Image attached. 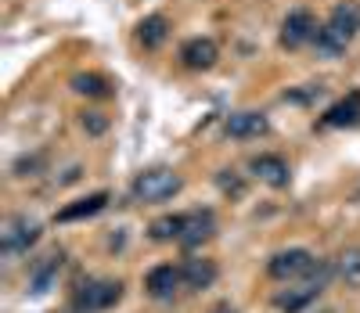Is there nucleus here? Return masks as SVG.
<instances>
[{
	"label": "nucleus",
	"instance_id": "obj_17",
	"mask_svg": "<svg viewBox=\"0 0 360 313\" xmlns=\"http://www.w3.org/2000/svg\"><path fill=\"white\" fill-rule=\"evenodd\" d=\"M169 40V18L166 15H144L141 22H137V44L144 47V51H159L162 44Z\"/></svg>",
	"mask_w": 360,
	"mask_h": 313
},
{
	"label": "nucleus",
	"instance_id": "obj_13",
	"mask_svg": "<svg viewBox=\"0 0 360 313\" xmlns=\"http://www.w3.org/2000/svg\"><path fill=\"white\" fill-rule=\"evenodd\" d=\"M108 202H112L108 191H90V195H83V198H76V202H69V205L58 209V212H54V224H79V220H90V216L105 212Z\"/></svg>",
	"mask_w": 360,
	"mask_h": 313
},
{
	"label": "nucleus",
	"instance_id": "obj_22",
	"mask_svg": "<svg viewBox=\"0 0 360 313\" xmlns=\"http://www.w3.org/2000/svg\"><path fill=\"white\" fill-rule=\"evenodd\" d=\"M79 127H83L90 137H101V134H108L112 119H108L105 112H83V115H79Z\"/></svg>",
	"mask_w": 360,
	"mask_h": 313
},
{
	"label": "nucleus",
	"instance_id": "obj_18",
	"mask_svg": "<svg viewBox=\"0 0 360 313\" xmlns=\"http://www.w3.org/2000/svg\"><path fill=\"white\" fill-rule=\"evenodd\" d=\"M335 277L342 281L346 288L360 292V245H349V248H342V253H339V260H335Z\"/></svg>",
	"mask_w": 360,
	"mask_h": 313
},
{
	"label": "nucleus",
	"instance_id": "obj_14",
	"mask_svg": "<svg viewBox=\"0 0 360 313\" xmlns=\"http://www.w3.org/2000/svg\"><path fill=\"white\" fill-rule=\"evenodd\" d=\"M356 122H360V90H349L342 101L328 105L321 115L324 130H342V127H356Z\"/></svg>",
	"mask_w": 360,
	"mask_h": 313
},
{
	"label": "nucleus",
	"instance_id": "obj_8",
	"mask_svg": "<svg viewBox=\"0 0 360 313\" xmlns=\"http://www.w3.org/2000/svg\"><path fill=\"white\" fill-rule=\"evenodd\" d=\"M317 18H314V11H307V8H295V11H288L285 15V22H281V47L285 51H299V47H307V44H314L317 40Z\"/></svg>",
	"mask_w": 360,
	"mask_h": 313
},
{
	"label": "nucleus",
	"instance_id": "obj_19",
	"mask_svg": "<svg viewBox=\"0 0 360 313\" xmlns=\"http://www.w3.org/2000/svg\"><path fill=\"white\" fill-rule=\"evenodd\" d=\"M69 87L76 90V94H83V98H112V83L101 76V72H76L72 79H69Z\"/></svg>",
	"mask_w": 360,
	"mask_h": 313
},
{
	"label": "nucleus",
	"instance_id": "obj_4",
	"mask_svg": "<svg viewBox=\"0 0 360 313\" xmlns=\"http://www.w3.org/2000/svg\"><path fill=\"white\" fill-rule=\"evenodd\" d=\"M184 191V177L169 166H152V170H141L130 180V198L141 205H162L169 198H176Z\"/></svg>",
	"mask_w": 360,
	"mask_h": 313
},
{
	"label": "nucleus",
	"instance_id": "obj_6",
	"mask_svg": "<svg viewBox=\"0 0 360 313\" xmlns=\"http://www.w3.org/2000/svg\"><path fill=\"white\" fill-rule=\"evenodd\" d=\"M40 238H44V224L33 220V216H25V212H15V216L4 220V231H0V253H4L8 260L25 256Z\"/></svg>",
	"mask_w": 360,
	"mask_h": 313
},
{
	"label": "nucleus",
	"instance_id": "obj_5",
	"mask_svg": "<svg viewBox=\"0 0 360 313\" xmlns=\"http://www.w3.org/2000/svg\"><path fill=\"white\" fill-rule=\"evenodd\" d=\"M317 263H321L317 253H310L307 245H288V248H278V253L266 260V277L278 281V285H288V281L307 277Z\"/></svg>",
	"mask_w": 360,
	"mask_h": 313
},
{
	"label": "nucleus",
	"instance_id": "obj_12",
	"mask_svg": "<svg viewBox=\"0 0 360 313\" xmlns=\"http://www.w3.org/2000/svg\"><path fill=\"white\" fill-rule=\"evenodd\" d=\"M217 58H220V47L213 37H191L180 44V65L191 72H209L217 65Z\"/></svg>",
	"mask_w": 360,
	"mask_h": 313
},
{
	"label": "nucleus",
	"instance_id": "obj_2",
	"mask_svg": "<svg viewBox=\"0 0 360 313\" xmlns=\"http://www.w3.org/2000/svg\"><path fill=\"white\" fill-rule=\"evenodd\" d=\"M332 277H335V260H332V263L321 260L307 277L288 281L285 288H278L274 295H270V306H274L278 313H303V309H310V306L324 295V288L332 285Z\"/></svg>",
	"mask_w": 360,
	"mask_h": 313
},
{
	"label": "nucleus",
	"instance_id": "obj_10",
	"mask_svg": "<svg viewBox=\"0 0 360 313\" xmlns=\"http://www.w3.org/2000/svg\"><path fill=\"white\" fill-rule=\"evenodd\" d=\"M249 173H252L259 184L274 187V191H285V187L292 184V166H288V159H285V155H274V151L256 155V159L249 162Z\"/></svg>",
	"mask_w": 360,
	"mask_h": 313
},
{
	"label": "nucleus",
	"instance_id": "obj_16",
	"mask_svg": "<svg viewBox=\"0 0 360 313\" xmlns=\"http://www.w3.org/2000/svg\"><path fill=\"white\" fill-rule=\"evenodd\" d=\"M180 270H184V288H191V292L213 288L217 277H220V267L213 260H205V256H188L184 263H180Z\"/></svg>",
	"mask_w": 360,
	"mask_h": 313
},
{
	"label": "nucleus",
	"instance_id": "obj_9",
	"mask_svg": "<svg viewBox=\"0 0 360 313\" xmlns=\"http://www.w3.org/2000/svg\"><path fill=\"white\" fill-rule=\"evenodd\" d=\"M180 288H184V270L176 263H155L144 274V295L155 302H169Z\"/></svg>",
	"mask_w": 360,
	"mask_h": 313
},
{
	"label": "nucleus",
	"instance_id": "obj_21",
	"mask_svg": "<svg viewBox=\"0 0 360 313\" xmlns=\"http://www.w3.org/2000/svg\"><path fill=\"white\" fill-rule=\"evenodd\" d=\"M217 187H220L227 198H245V180L238 177L234 170H220L217 173Z\"/></svg>",
	"mask_w": 360,
	"mask_h": 313
},
{
	"label": "nucleus",
	"instance_id": "obj_20",
	"mask_svg": "<svg viewBox=\"0 0 360 313\" xmlns=\"http://www.w3.org/2000/svg\"><path fill=\"white\" fill-rule=\"evenodd\" d=\"M180 227H184V212H166V216H159V220L148 224V238H152V241H173L176 245Z\"/></svg>",
	"mask_w": 360,
	"mask_h": 313
},
{
	"label": "nucleus",
	"instance_id": "obj_15",
	"mask_svg": "<svg viewBox=\"0 0 360 313\" xmlns=\"http://www.w3.org/2000/svg\"><path fill=\"white\" fill-rule=\"evenodd\" d=\"M62 267H65V253H62V248L51 253V256H44L33 270H29V295H47L54 288L58 274H62Z\"/></svg>",
	"mask_w": 360,
	"mask_h": 313
},
{
	"label": "nucleus",
	"instance_id": "obj_7",
	"mask_svg": "<svg viewBox=\"0 0 360 313\" xmlns=\"http://www.w3.org/2000/svg\"><path fill=\"white\" fill-rule=\"evenodd\" d=\"M217 227H220V224H217V212H213V209H188L176 245L184 248V253H195V248H202L205 241L217 238Z\"/></svg>",
	"mask_w": 360,
	"mask_h": 313
},
{
	"label": "nucleus",
	"instance_id": "obj_23",
	"mask_svg": "<svg viewBox=\"0 0 360 313\" xmlns=\"http://www.w3.org/2000/svg\"><path fill=\"white\" fill-rule=\"evenodd\" d=\"M209 313H238V309H234L231 302H217V306H213V309H209Z\"/></svg>",
	"mask_w": 360,
	"mask_h": 313
},
{
	"label": "nucleus",
	"instance_id": "obj_1",
	"mask_svg": "<svg viewBox=\"0 0 360 313\" xmlns=\"http://www.w3.org/2000/svg\"><path fill=\"white\" fill-rule=\"evenodd\" d=\"M360 37V0H339L317 29V40L314 51L321 58H339L346 54V47Z\"/></svg>",
	"mask_w": 360,
	"mask_h": 313
},
{
	"label": "nucleus",
	"instance_id": "obj_11",
	"mask_svg": "<svg viewBox=\"0 0 360 313\" xmlns=\"http://www.w3.org/2000/svg\"><path fill=\"white\" fill-rule=\"evenodd\" d=\"M224 134L231 141H256V137H266L270 134V119L256 108H242V112H231L224 119Z\"/></svg>",
	"mask_w": 360,
	"mask_h": 313
},
{
	"label": "nucleus",
	"instance_id": "obj_3",
	"mask_svg": "<svg viewBox=\"0 0 360 313\" xmlns=\"http://www.w3.org/2000/svg\"><path fill=\"white\" fill-rule=\"evenodd\" d=\"M127 285L119 277H86L72 288L69 313H108L123 302Z\"/></svg>",
	"mask_w": 360,
	"mask_h": 313
}]
</instances>
